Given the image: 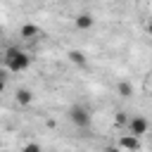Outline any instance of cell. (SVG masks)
<instances>
[{
    "mask_svg": "<svg viewBox=\"0 0 152 152\" xmlns=\"http://www.w3.org/2000/svg\"><path fill=\"white\" fill-rule=\"evenodd\" d=\"M0 36H2V26H0Z\"/></svg>",
    "mask_w": 152,
    "mask_h": 152,
    "instance_id": "cell-16",
    "label": "cell"
},
{
    "mask_svg": "<svg viewBox=\"0 0 152 152\" xmlns=\"http://www.w3.org/2000/svg\"><path fill=\"white\" fill-rule=\"evenodd\" d=\"M145 31H147V33H150V36H152V19H150V21H147V24H145Z\"/></svg>",
    "mask_w": 152,
    "mask_h": 152,
    "instance_id": "cell-14",
    "label": "cell"
},
{
    "mask_svg": "<svg viewBox=\"0 0 152 152\" xmlns=\"http://www.w3.org/2000/svg\"><path fill=\"white\" fill-rule=\"evenodd\" d=\"M126 126H128V133H133L135 138H145L150 133V121L142 116V114H133L126 119Z\"/></svg>",
    "mask_w": 152,
    "mask_h": 152,
    "instance_id": "cell-3",
    "label": "cell"
},
{
    "mask_svg": "<svg viewBox=\"0 0 152 152\" xmlns=\"http://www.w3.org/2000/svg\"><path fill=\"white\" fill-rule=\"evenodd\" d=\"M116 93H119L124 100L133 97V83H131V81H119V86H116Z\"/></svg>",
    "mask_w": 152,
    "mask_h": 152,
    "instance_id": "cell-8",
    "label": "cell"
},
{
    "mask_svg": "<svg viewBox=\"0 0 152 152\" xmlns=\"http://www.w3.org/2000/svg\"><path fill=\"white\" fill-rule=\"evenodd\" d=\"M2 90H5V76H2V71H0V95H2Z\"/></svg>",
    "mask_w": 152,
    "mask_h": 152,
    "instance_id": "cell-12",
    "label": "cell"
},
{
    "mask_svg": "<svg viewBox=\"0 0 152 152\" xmlns=\"http://www.w3.org/2000/svg\"><path fill=\"white\" fill-rule=\"evenodd\" d=\"M69 62L76 66H86V55L81 50H69Z\"/></svg>",
    "mask_w": 152,
    "mask_h": 152,
    "instance_id": "cell-9",
    "label": "cell"
},
{
    "mask_svg": "<svg viewBox=\"0 0 152 152\" xmlns=\"http://www.w3.org/2000/svg\"><path fill=\"white\" fill-rule=\"evenodd\" d=\"M102 152H121V150H119V145H104Z\"/></svg>",
    "mask_w": 152,
    "mask_h": 152,
    "instance_id": "cell-11",
    "label": "cell"
},
{
    "mask_svg": "<svg viewBox=\"0 0 152 152\" xmlns=\"http://www.w3.org/2000/svg\"><path fill=\"white\" fill-rule=\"evenodd\" d=\"M140 138H135L133 133H124L119 138V150H126V152H140Z\"/></svg>",
    "mask_w": 152,
    "mask_h": 152,
    "instance_id": "cell-4",
    "label": "cell"
},
{
    "mask_svg": "<svg viewBox=\"0 0 152 152\" xmlns=\"http://www.w3.org/2000/svg\"><path fill=\"white\" fill-rule=\"evenodd\" d=\"M2 66H7V71H12V74H21L31 66V55L26 50H21L19 45H10L2 52Z\"/></svg>",
    "mask_w": 152,
    "mask_h": 152,
    "instance_id": "cell-1",
    "label": "cell"
},
{
    "mask_svg": "<svg viewBox=\"0 0 152 152\" xmlns=\"http://www.w3.org/2000/svg\"><path fill=\"white\" fill-rule=\"evenodd\" d=\"M14 102H17L19 107H28V104L33 102V93H31L28 88H17V93H14Z\"/></svg>",
    "mask_w": 152,
    "mask_h": 152,
    "instance_id": "cell-7",
    "label": "cell"
},
{
    "mask_svg": "<svg viewBox=\"0 0 152 152\" xmlns=\"http://www.w3.org/2000/svg\"><path fill=\"white\" fill-rule=\"evenodd\" d=\"M38 36H40V26L38 24H24L19 28V38L21 40H36Z\"/></svg>",
    "mask_w": 152,
    "mask_h": 152,
    "instance_id": "cell-6",
    "label": "cell"
},
{
    "mask_svg": "<svg viewBox=\"0 0 152 152\" xmlns=\"http://www.w3.org/2000/svg\"><path fill=\"white\" fill-rule=\"evenodd\" d=\"M0 69H2V52H0Z\"/></svg>",
    "mask_w": 152,
    "mask_h": 152,
    "instance_id": "cell-15",
    "label": "cell"
},
{
    "mask_svg": "<svg viewBox=\"0 0 152 152\" xmlns=\"http://www.w3.org/2000/svg\"><path fill=\"white\" fill-rule=\"evenodd\" d=\"M66 119H69V124L76 126V128H88L90 121H93L90 109H88L86 104H81V102H76V104H71V107L66 109Z\"/></svg>",
    "mask_w": 152,
    "mask_h": 152,
    "instance_id": "cell-2",
    "label": "cell"
},
{
    "mask_svg": "<svg viewBox=\"0 0 152 152\" xmlns=\"http://www.w3.org/2000/svg\"><path fill=\"white\" fill-rule=\"evenodd\" d=\"M74 26H76L78 31H90V28L95 26V17H93L90 12H81V14H76Z\"/></svg>",
    "mask_w": 152,
    "mask_h": 152,
    "instance_id": "cell-5",
    "label": "cell"
},
{
    "mask_svg": "<svg viewBox=\"0 0 152 152\" xmlns=\"http://www.w3.org/2000/svg\"><path fill=\"white\" fill-rule=\"evenodd\" d=\"M21 152H43V147H40V145H38V142H26V145H24V150H21Z\"/></svg>",
    "mask_w": 152,
    "mask_h": 152,
    "instance_id": "cell-10",
    "label": "cell"
},
{
    "mask_svg": "<svg viewBox=\"0 0 152 152\" xmlns=\"http://www.w3.org/2000/svg\"><path fill=\"white\" fill-rule=\"evenodd\" d=\"M116 121H119V124H124V121H126V114H124V112H119V116H116Z\"/></svg>",
    "mask_w": 152,
    "mask_h": 152,
    "instance_id": "cell-13",
    "label": "cell"
}]
</instances>
